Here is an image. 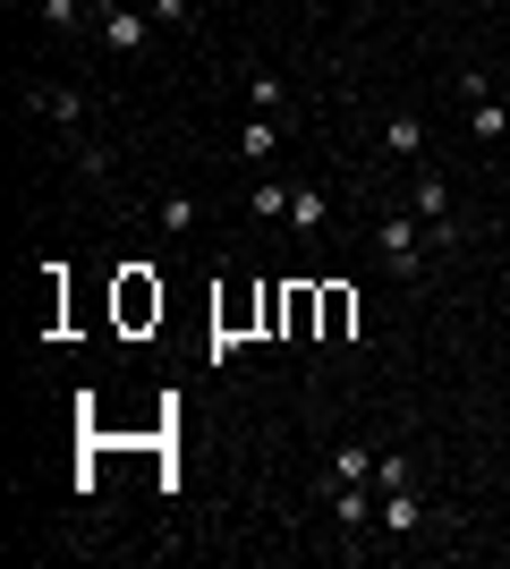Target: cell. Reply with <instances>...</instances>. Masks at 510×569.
I'll return each instance as SVG.
<instances>
[{"label": "cell", "instance_id": "1", "mask_svg": "<svg viewBox=\"0 0 510 569\" xmlns=\"http://www.w3.org/2000/svg\"><path fill=\"white\" fill-rule=\"evenodd\" d=\"M374 247H383V263L400 272V281H426V221H417L409 204L374 221Z\"/></svg>", "mask_w": 510, "mask_h": 569}, {"label": "cell", "instance_id": "2", "mask_svg": "<svg viewBox=\"0 0 510 569\" xmlns=\"http://www.w3.org/2000/svg\"><path fill=\"white\" fill-rule=\"evenodd\" d=\"M409 213L426 221V238H434L442 256L460 247V221H451V179H442V170H417V188H409Z\"/></svg>", "mask_w": 510, "mask_h": 569}, {"label": "cell", "instance_id": "3", "mask_svg": "<svg viewBox=\"0 0 510 569\" xmlns=\"http://www.w3.org/2000/svg\"><path fill=\"white\" fill-rule=\"evenodd\" d=\"M94 26H102V51H120V60H137V51L153 43V9L146 0H102Z\"/></svg>", "mask_w": 510, "mask_h": 569}, {"label": "cell", "instance_id": "4", "mask_svg": "<svg viewBox=\"0 0 510 569\" xmlns=\"http://www.w3.org/2000/svg\"><path fill=\"white\" fill-rule=\"evenodd\" d=\"M383 153H391V162H426V119H417V111H391L383 119Z\"/></svg>", "mask_w": 510, "mask_h": 569}, {"label": "cell", "instance_id": "5", "mask_svg": "<svg viewBox=\"0 0 510 569\" xmlns=\"http://www.w3.org/2000/svg\"><path fill=\"white\" fill-rule=\"evenodd\" d=\"M323 493H332V519L349 527V536L374 527V485H323Z\"/></svg>", "mask_w": 510, "mask_h": 569}, {"label": "cell", "instance_id": "6", "mask_svg": "<svg viewBox=\"0 0 510 569\" xmlns=\"http://www.w3.org/2000/svg\"><path fill=\"white\" fill-rule=\"evenodd\" d=\"M272 153H281V119H272V111H256V119L239 128V162H256V170H264Z\"/></svg>", "mask_w": 510, "mask_h": 569}, {"label": "cell", "instance_id": "7", "mask_svg": "<svg viewBox=\"0 0 510 569\" xmlns=\"http://www.w3.org/2000/svg\"><path fill=\"white\" fill-rule=\"evenodd\" d=\"M26 102L43 119H60V128H86V94H69V86H26Z\"/></svg>", "mask_w": 510, "mask_h": 569}, {"label": "cell", "instance_id": "8", "mask_svg": "<svg viewBox=\"0 0 510 569\" xmlns=\"http://www.w3.org/2000/svg\"><path fill=\"white\" fill-rule=\"evenodd\" d=\"M290 230H298V238H323V230H332V204H323V188H290Z\"/></svg>", "mask_w": 510, "mask_h": 569}, {"label": "cell", "instance_id": "9", "mask_svg": "<svg viewBox=\"0 0 510 569\" xmlns=\"http://www.w3.org/2000/svg\"><path fill=\"white\" fill-rule=\"evenodd\" d=\"M323 485H374V451H366V442H340V451H332V476H323Z\"/></svg>", "mask_w": 510, "mask_h": 569}, {"label": "cell", "instance_id": "10", "mask_svg": "<svg viewBox=\"0 0 510 569\" xmlns=\"http://www.w3.org/2000/svg\"><path fill=\"white\" fill-rule=\"evenodd\" d=\"M86 9H102V0H34V18H43L51 34H77V26H86Z\"/></svg>", "mask_w": 510, "mask_h": 569}, {"label": "cell", "instance_id": "11", "mask_svg": "<svg viewBox=\"0 0 510 569\" xmlns=\"http://www.w3.org/2000/svg\"><path fill=\"white\" fill-rule=\"evenodd\" d=\"M247 213L256 221H290V188H281V179H256V188H247Z\"/></svg>", "mask_w": 510, "mask_h": 569}, {"label": "cell", "instance_id": "12", "mask_svg": "<svg viewBox=\"0 0 510 569\" xmlns=\"http://www.w3.org/2000/svg\"><path fill=\"white\" fill-rule=\"evenodd\" d=\"M468 137H510V111H502V102H493V94H477V102H468Z\"/></svg>", "mask_w": 510, "mask_h": 569}, {"label": "cell", "instance_id": "13", "mask_svg": "<svg viewBox=\"0 0 510 569\" xmlns=\"http://www.w3.org/2000/svg\"><path fill=\"white\" fill-rule=\"evenodd\" d=\"M247 102L281 119V111H290V86H281V77H272V69H256V77H247Z\"/></svg>", "mask_w": 510, "mask_h": 569}, {"label": "cell", "instance_id": "14", "mask_svg": "<svg viewBox=\"0 0 510 569\" xmlns=\"http://www.w3.org/2000/svg\"><path fill=\"white\" fill-rule=\"evenodd\" d=\"M400 485H417L409 451H374V493H400Z\"/></svg>", "mask_w": 510, "mask_h": 569}, {"label": "cell", "instance_id": "15", "mask_svg": "<svg viewBox=\"0 0 510 569\" xmlns=\"http://www.w3.org/2000/svg\"><path fill=\"white\" fill-rule=\"evenodd\" d=\"M153 221H162V238H188V230H196V196H162V204H153Z\"/></svg>", "mask_w": 510, "mask_h": 569}, {"label": "cell", "instance_id": "16", "mask_svg": "<svg viewBox=\"0 0 510 569\" xmlns=\"http://www.w3.org/2000/svg\"><path fill=\"white\" fill-rule=\"evenodd\" d=\"M146 9H153V26H188L196 18V0H146Z\"/></svg>", "mask_w": 510, "mask_h": 569}]
</instances>
